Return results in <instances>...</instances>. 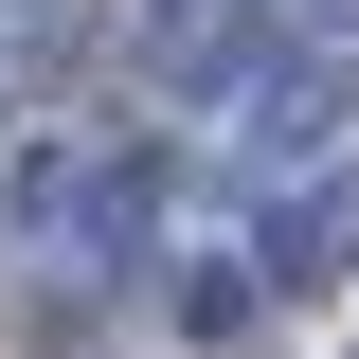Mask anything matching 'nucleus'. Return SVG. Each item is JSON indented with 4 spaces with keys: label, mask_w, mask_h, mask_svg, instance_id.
<instances>
[{
    "label": "nucleus",
    "mask_w": 359,
    "mask_h": 359,
    "mask_svg": "<svg viewBox=\"0 0 359 359\" xmlns=\"http://www.w3.org/2000/svg\"><path fill=\"white\" fill-rule=\"evenodd\" d=\"M144 72H162V126L233 144V126L269 108V90L306 72V18H287V0H180L162 36H144Z\"/></svg>",
    "instance_id": "obj_1"
},
{
    "label": "nucleus",
    "mask_w": 359,
    "mask_h": 359,
    "mask_svg": "<svg viewBox=\"0 0 359 359\" xmlns=\"http://www.w3.org/2000/svg\"><path fill=\"white\" fill-rule=\"evenodd\" d=\"M359 269V180H269L252 198V287L287 306V287H341Z\"/></svg>",
    "instance_id": "obj_2"
},
{
    "label": "nucleus",
    "mask_w": 359,
    "mask_h": 359,
    "mask_svg": "<svg viewBox=\"0 0 359 359\" xmlns=\"http://www.w3.org/2000/svg\"><path fill=\"white\" fill-rule=\"evenodd\" d=\"M162 323H180L198 359H252V341H269V287H252V252H180V269H162Z\"/></svg>",
    "instance_id": "obj_3"
},
{
    "label": "nucleus",
    "mask_w": 359,
    "mask_h": 359,
    "mask_svg": "<svg viewBox=\"0 0 359 359\" xmlns=\"http://www.w3.org/2000/svg\"><path fill=\"white\" fill-rule=\"evenodd\" d=\"M0 269H18V198H0Z\"/></svg>",
    "instance_id": "obj_4"
},
{
    "label": "nucleus",
    "mask_w": 359,
    "mask_h": 359,
    "mask_svg": "<svg viewBox=\"0 0 359 359\" xmlns=\"http://www.w3.org/2000/svg\"><path fill=\"white\" fill-rule=\"evenodd\" d=\"M0 90H18V36H0Z\"/></svg>",
    "instance_id": "obj_5"
}]
</instances>
